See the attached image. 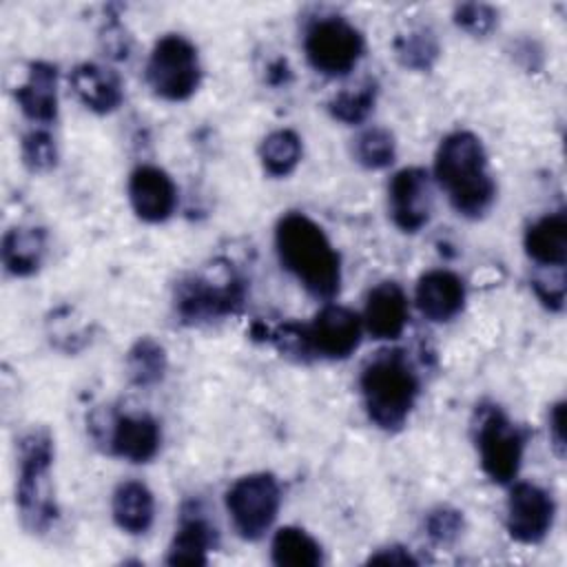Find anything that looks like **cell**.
<instances>
[{
	"mask_svg": "<svg viewBox=\"0 0 567 567\" xmlns=\"http://www.w3.org/2000/svg\"><path fill=\"white\" fill-rule=\"evenodd\" d=\"M301 137L290 128H277L259 144V159L270 177L290 175L301 162Z\"/></svg>",
	"mask_w": 567,
	"mask_h": 567,
	"instance_id": "obj_25",
	"label": "cell"
},
{
	"mask_svg": "<svg viewBox=\"0 0 567 567\" xmlns=\"http://www.w3.org/2000/svg\"><path fill=\"white\" fill-rule=\"evenodd\" d=\"M434 175L452 208L467 219L483 217L496 199L487 153L470 131H454L441 140L434 155Z\"/></svg>",
	"mask_w": 567,
	"mask_h": 567,
	"instance_id": "obj_2",
	"label": "cell"
},
{
	"mask_svg": "<svg viewBox=\"0 0 567 567\" xmlns=\"http://www.w3.org/2000/svg\"><path fill=\"white\" fill-rule=\"evenodd\" d=\"M270 558L277 567H317L323 563V551L306 529L286 525L272 536Z\"/></svg>",
	"mask_w": 567,
	"mask_h": 567,
	"instance_id": "obj_23",
	"label": "cell"
},
{
	"mask_svg": "<svg viewBox=\"0 0 567 567\" xmlns=\"http://www.w3.org/2000/svg\"><path fill=\"white\" fill-rule=\"evenodd\" d=\"M275 248L281 266L315 299H332L341 288V257L323 228L308 215L290 210L275 226Z\"/></svg>",
	"mask_w": 567,
	"mask_h": 567,
	"instance_id": "obj_1",
	"label": "cell"
},
{
	"mask_svg": "<svg viewBox=\"0 0 567 567\" xmlns=\"http://www.w3.org/2000/svg\"><path fill=\"white\" fill-rule=\"evenodd\" d=\"M529 261L538 268H565L567 264V217L563 210L536 219L523 237Z\"/></svg>",
	"mask_w": 567,
	"mask_h": 567,
	"instance_id": "obj_20",
	"label": "cell"
},
{
	"mask_svg": "<svg viewBox=\"0 0 567 567\" xmlns=\"http://www.w3.org/2000/svg\"><path fill=\"white\" fill-rule=\"evenodd\" d=\"M532 290L549 312H560L565 306V268H551L549 275L536 272Z\"/></svg>",
	"mask_w": 567,
	"mask_h": 567,
	"instance_id": "obj_32",
	"label": "cell"
},
{
	"mask_svg": "<svg viewBox=\"0 0 567 567\" xmlns=\"http://www.w3.org/2000/svg\"><path fill=\"white\" fill-rule=\"evenodd\" d=\"M352 157L368 171L388 168L396 157L394 135L383 126H370L352 140Z\"/></svg>",
	"mask_w": 567,
	"mask_h": 567,
	"instance_id": "obj_28",
	"label": "cell"
},
{
	"mask_svg": "<svg viewBox=\"0 0 567 567\" xmlns=\"http://www.w3.org/2000/svg\"><path fill=\"white\" fill-rule=\"evenodd\" d=\"M2 266L13 277H31L47 257V233L35 226H13L2 237Z\"/></svg>",
	"mask_w": 567,
	"mask_h": 567,
	"instance_id": "obj_21",
	"label": "cell"
},
{
	"mask_svg": "<svg viewBox=\"0 0 567 567\" xmlns=\"http://www.w3.org/2000/svg\"><path fill=\"white\" fill-rule=\"evenodd\" d=\"M146 80L153 93L162 100H188L202 82L197 47L179 33L162 35L148 55Z\"/></svg>",
	"mask_w": 567,
	"mask_h": 567,
	"instance_id": "obj_6",
	"label": "cell"
},
{
	"mask_svg": "<svg viewBox=\"0 0 567 567\" xmlns=\"http://www.w3.org/2000/svg\"><path fill=\"white\" fill-rule=\"evenodd\" d=\"M394 55L399 60V64L403 69H410V71H430L439 55H441V47H439V40L436 35L425 29V27H419V29H410L408 33H401L394 38Z\"/></svg>",
	"mask_w": 567,
	"mask_h": 567,
	"instance_id": "obj_26",
	"label": "cell"
},
{
	"mask_svg": "<svg viewBox=\"0 0 567 567\" xmlns=\"http://www.w3.org/2000/svg\"><path fill=\"white\" fill-rule=\"evenodd\" d=\"M91 436L109 454L128 463H148L159 452L162 430L151 414L97 410L89 419Z\"/></svg>",
	"mask_w": 567,
	"mask_h": 567,
	"instance_id": "obj_10",
	"label": "cell"
},
{
	"mask_svg": "<svg viewBox=\"0 0 567 567\" xmlns=\"http://www.w3.org/2000/svg\"><path fill=\"white\" fill-rule=\"evenodd\" d=\"M556 503L547 489L536 483L520 481L509 489L505 525L514 540L538 545L551 532Z\"/></svg>",
	"mask_w": 567,
	"mask_h": 567,
	"instance_id": "obj_12",
	"label": "cell"
},
{
	"mask_svg": "<svg viewBox=\"0 0 567 567\" xmlns=\"http://www.w3.org/2000/svg\"><path fill=\"white\" fill-rule=\"evenodd\" d=\"M128 202L142 221L162 224L175 213L177 186L164 168L142 164L128 175Z\"/></svg>",
	"mask_w": 567,
	"mask_h": 567,
	"instance_id": "obj_14",
	"label": "cell"
},
{
	"mask_svg": "<svg viewBox=\"0 0 567 567\" xmlns=\"http://www.w3.org/2000/svg\"><path fill=\"white\" fill-rule=\"evenodd\" d=\"M370 565H416L419 560L412 556V551L403 545H390L381 547L379 551L370 554L368 558Z\"/></svg>",
	"mask_w": 567,
	"mask_h": 567,
	"instance_id": "obj_35",
	"label": "cell"
},
{
	"mask_svg": "<svg viewBox=\"0 0 567 567\" xmlns=\"http://www.w3.org/2000/svg\"><path fill=\"white\" fill-rule=\"evenodd\" d=\"M474 434L481 467L487 478L498 485L512 483L523 463L525 432L512 423L498 405H487L478 412Z\"/></svg>",
	"mask_w": 567,
	"mask_h": 567,
	"instance_id": "obj_9",
	"label": "cell"
},
{
	"mask_svg": "<svg viewBox=\"0 0 567 567\" xmlns=\"http://www.w3.org/2000/svg\"><path fill=\"white\" fill-rule=\"evenodd\" d=\"M217 547V527L199 503H186L179 525L168 545L166 565H206L208 551Z\"/></svg>",
	"mask_w": 567,
	"mask_h": 567,
	"instance_id": "obj_16",
	"label": "cell"
},
{
	"mask_svg": "<svg viewBox=\"0 0 567 567\" xmlns=\"http://www.w3.org/2000/svg\"><path fill=\"white\" fill-rule=\"evenodd\" d=\"M414 301L419 312L434 323H447L461 315L465 306L463 279L445 268L427 270L419 277Z\"/></svg>",
	"mask_w": 567,
	"mask_h": 567,
	"instance_id": "obj_17",
	"label": "cell"
},
{
	"mask_svg": "<svg viewBox=\"0 0 567 567\" xmlns=\"http://www.w3.org/2000/svg\"><path fill=\"white\" fill-rule=\"evenodd\" d=\"M359 388L368 419L385 432H396L416 405L421 381L405 350L385 348L363 363Z\"/></svg>",
	"mask_w": 567,
	"mask_h": 567,
	"instance_id": "obj_3",
	"label": "cell"
},
{
	"mask_svg": "<svg viewBox=\"0 0 567 567\" xmlns=\"http://www.w3.org/2000/svg\"><path fill=\"white\" fill-rule=\"evenodd\" d=\"M16 102L24 117L53 124L58 117V69L51 62H31L24 82L16 89Z\"/></svg>",
	"mask_w": 567,
	"mask_h": 567,
	"instance_id": "obj_19",
	"label": "cell"
},
{
	"mask_svg": "<svg viewBox=\"0 0 567 567\" xmlns=\"http://www.w3.org/2000/svg\"><path fill=\"white\" fill-rule=\"evenodd\" d=\"M361 332V317L354 310L337 303L323 306L310 323H303V337L310 359H348L359 348Z\"/></svg>",
	"mask_w": 567,
	"mask_h": 567,
	"instance_id": "obj_11",
	"label": "cell"
},
{
	"mask_svg": "<svg viewBox=\"0 0 567 567\" xmlns=\"http://www.w3.org/2000/svg\"><path fill=\"white\" fill-rule=\"evenodd\" d=\"M388 208L394 226L403 233H419L427 226L434 208L430 173L421 166H408L394 173L388 184Z\"/></svg>",
	"mask_w": 567,
	"mask_h": 567,
	"instance_id": "obj_13",
	"label": "cell"
},
{
	"mask_svg": "<svg viewBox=\"0 0 567 567\" xmlns=\"http://www.w3.org/2000/svg\"><path fill=\"white\" fill-rule=\"evenodd\" d=\"M303 51L317 73L343 78L363 58L365 40L361 31L343 16H321L308 24Z\"/></svg>",
	"mask_w": 567,
	"mask_h": 567,
	"instance_id": "obj_7",
	"label": "cell"
},
{
	"mask_svg": "<svg viewBox=\"0 0 567 567\" xmlns=\"http://www.w3.org/2000/svg\"><path fill=\"white\" fill-rule=\"evenodd\" d=\"M71 89L75 97L93 113L106 115L120 109L124 100V84L120 75L102 64L95 62H82L73 66L69 75Z\"/></svg>",
	"mask_w": 567,
	"mask_h": 567,
	"instance_id": "obj_18",
	"label": "cell"
},
{
	"mask_svg": "<svg viewBox=\"0 0 567 567\" xmlns=\"http://www.w3.org/2000/svg\"><path fill=\"white\" fill-rule=\"evenodd\" d=\"M281 505V487L275 474L252 472L237 478L226 492V509L235 532L244 540H259L272 527Z\"/></svg>",
	"mask_w": 567,
	"mask_h": 567,
	"instance_id": "obj_8",
	"label": "cell"
},
{
	"mask_svg": "<svg viewBox=\"0 0 567 567\" xmlns=\"http://www.w3.org/2000/svg\"><path fill=\"white\" fill-rule=\"evenodd\" d=\"M452 20L465 33L474 38H485L496 29L498 11L492 4H483V2H461L454 7Z\"/></svg>",
	"mask_w": 567,
	"mask_h": 567,
	"instance_id": "obj_30",
	"label": "cell"
},
{
	"mask_svg": "<svg viewBox=\"0 0 567 567\" xmlns=\"http://www.w3.org/2000/svg\"><path fill=\"white\" fill-rule=\"evenodd\" d=\"M410 319V306L403 288L396 281L377 284L363 306V328L377 341H394L403 334Z\"/></svg>",
	"mask_w": 567,
	"mask_h": 567,
	"instance_id": "obj_15",
	"label": "cell"
},
{
	"mask_svg": "<svg viewBox=\"0 0 567 567\" xmlns=\"http://www.w3.org/2000/svg\"><path fill=\"white\" fill-rule=\"evenodd\" d=\"M377 91L379 89L372 78H365L357 86L341 89L330 97L328 113L343 124H361L368 120L377 104Z\"/></svg>",
	"mask_w": 567,
	"mask_h": 567,
	"instance_id": "obj_27",
	"label": "cell"
},
{
	"mask_svg": "<svg viewBox=\"0 0 567 567\" xmlns=\"http://www.w3.org/2000/svg\"><path fill=\"white\" fill-rule=\"evenodd\" d=\"M126 377L137 388H153L157 385L168 368L166 350L153 337H140L126 352Z\"/></svg>",
	"mask_w": 567,
	"mask_h": 567,
	"instance_id": "obj_24",
	"label": "cell"
},
{
	"mask_svg": "<svg viewBox=\"0 0 567 567\" xmlns=\"http://www.w3.org/2000/svg\"><path fill=\"white\" fill-rule=\"evenodd\" d=\"M290 78V71H288V66H286V60H277V62H272L270 66H268V82L270 84H286V80Z\"/></svg>",
	"mask_w": 567,
	"mask_h": 567,
	"instance_id": "obj_36",
	"label": "cell"
},
{
	"mask_svg": "<svg viewBox=\"0 0 567 567\" xmlns=\"http://www.w3.org/2000/svg\"><path fill=\"white\" fill-rule=\"evenodd\" d=\"M463 532V514L450 505H439L425 516V534L436 545H452Z\"/></svg>",
	"mask_w": 567,
	"mask_h": 567,
	"instance_id": "obj_31",
	"label": "cell"
},
{
	"mask_svg": "<svg viewBox=\"0 0 567 567\" xmlns=\"http://www.w3.org/2000/svg\"><path fill=\"white\" fill-rule=\"evenodd\" d=\"M102 49L109 58L113 60H126L128 58V51H131V38L126 35L124 27L120 24L117 18H111L104 29H102Z\"/></svg>",
	"mask_w": 567,
	"mask_h": 567,
	"instance_id": "obj_33",
	"label": "cell"
},
{
	"mask_svg": "<svg viewBox=\"0 0 567 567\" xmlns=\"http://www.w3.org/2000/svg\"><path fill=\"white\" fill-rule=\"evenodd\" d=\"M53 452V436L47 427H33L20 439L16 505L22 527L38 536L47 534L60 516L51 483Z\"/></svg>",
	"mask_w": 567,
	"mask_h": 567,
	"instance_id": "obj_4",
	"label": "cell"
},
{
	"mask_svg": "<svg viewBox=\"0 0 567 567\" xmlns=\"http://www.w3.org/2000/svg\"><path fill=\"white\" fill-rule=\"evenodd\" d=\"M549 441L558 458L565 456V401H558L549 410Z\"/></svg>",
	"mask_w": 567,
	"mask_h": 567,
	"instance_id": "obj_34",
	"label": "cell"
},
{
	"mask_svg": "<svg viewBox=\"0 0 567 567\" xmlns=\"http://www.w3.org/2000/svg\"><path fill=\"white\" fill-rule=\"evenodd\" d=\"M111 514L122 532L146 534L155 520L153 492L142 481H122L113 492Z\"/></svg>",
	"mask_w": 567,
	"mask_h": 567,
	"instance_id": "obj_22",
	"label": "cell"
},
{
	"mask_svg": "<svg viewBox=\"0 0 567 567\" xmlns=\"http://www.w3.org/2000/svg\"><path fill=\"white\" fill-rule=\"evenodd\" d=\"M20 155H22V164L31 173H47V171L55 168L58 146H55L53 135L44 128L27 131L20 142Z\"/></svg>",
	"mask_w": 567,
	"mask_h": 567,
	"instance_id": "obj_29",
	"label": "cell"
},
{
	"mask_svg": "<svg viewBox=\"0 0 567 567\" xmlns=\"http://www.w3.org/2000/svg\"><path fill=\"white\" fill-rule=\"evenodd\" d=\"M244 297L246 279L228 261H215L210 268L177 281L173 306L182 323L199 326L237 312Z\"/></svg>",
	"mask_w": 567,
	"mask_h": 567,
	"instance_id": "obj_5",
	"label": "cell"
}]
</instances>
